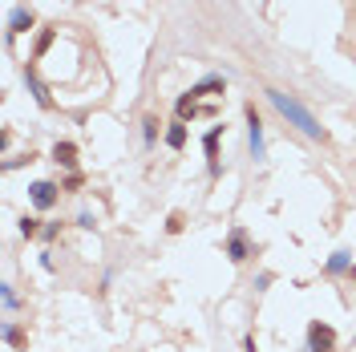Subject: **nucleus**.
Here are the masks:
<instances>
[{"instance_id": "1", "label": "nucleus", "mask_w": 356, "mask_h": 352, "mask_svg": "<svg viewBox=\"0 0 356 352\" xmlns=\"http://www.w3.org/2000/svg\"><path fill=\"white\" fill-rule=\"evenodd\" d=\"M271 102H275V106H280V110H284V113H291V118H296V122H300V126H304V130L312 134V138L320 134V126H316V122H312V118H308V113H304V110H300L296 102H288L284 93H275V89H271Z\"/></svg>"}, {"instance_id": "2", "label": "nucleus", "mask_w": 356, "mask_h": 352, "mask_svg": "<svg viewBox=\"0 0 356 352\" xmlns=\"http://www.w3.org/2000/svg\"><path fill=\"white\" fill-rule=\"evenodd\" d=\"M332 340H336V332L328 328V324H312V349L316 352H328L332 349Z\"/></svg>"}, {"instance_id": "3", "label": "nucleus", "mask_w": 356, "mask_h": 352, "mask_svg": "<svg viewBox=\"0 0 356 352\" xmlns=\"http://www.w3.org/2000/svg\"><path fill=\"white\" fill-rule=\"evenodd\" d=\"M33 202H37V207H53V202H57V186H53V182H37V186H33Z\"/></svg>"}, {"instance_id": "4", "label": "nucleus", "mask_w": 356, "mask_h": 352, "mask_svg": "<svg viewBox=\"0 0 356 352\" xmlns=\"http://www.w3.org/2000/svg\"><path fill=\"white\" fill-rule=\"evenodd\" d=\"M53 158L65 162V166H73V162H77V146H73V142H57V146H53Z\"/></svg>"}, {"instance_id": "5", "label": "nucleus", "mask_w": 356, "mask_h": 352, "mask_svg": "<svg viewBox=\"0 0 356 352\" xmlns=\"http://www.w3.org/2000/svg\"><path fill=\"white\" fill-rule=\"evenodd\" d=\"M227 251H231V259L239 264V259H247V247H243V235H231V243H227Z\"/></svg>"}, {"instance_id": "6", "label": "nucleus", "mask_w": 356, "mask_h": 352, "mask_svg": "<svg viewBox=\"0 0 356 352\" xmlns=\"http://www.w3.org/2000/svg\"><path fill=\"white\" fill-rule=\"evenodd\" d=\"M24 29H33V13H29V8H21V13L13 17V33H24Z\"/></svg>"}, {"instance_id": "7", "label": "nucleus", "mask_w": 356, "mask_h": 352, "mask_svg": "<svg viewBox=\"0 0 356 352\" xmlns=\"http://www.w3.org/2000/svg\"><path fill=\"white\" fill-rule=\"evenodd\" d=\"M166 142H170V146H182V142H186V126H170V134H166Z\"/></svg>"}, {"instance_id": "8", "label": "nucleus", "mask_w": 356, "mask_h": 352, "mask_svg": "<svg viewBox=\"0 0 356 352\" xmlns=\"http://www.w3.org/2000/svg\"><path fill=\"white\" fill-rule=\"evenodd\" d=\"M49 45H53V29H44L41 37H37V57H41L44 49H49Z\"/></svg>"}, {"instance_id": "9", "label": "nucleus", "mask_w": 356, "mask_h": 352, "mask_svg": "<svg viewBox=\"0 0 356 352\" xmlns=\"http://www.w3.org/2000/svg\"><path fill=\"white\" fill-rule=\"evenodd\" d=\"M21 231L29 235V239H33V235H37V219H24V223H21Z\"/></svg>"}]
</instances>
